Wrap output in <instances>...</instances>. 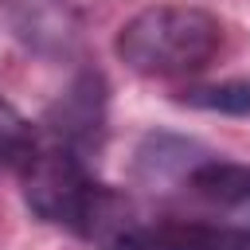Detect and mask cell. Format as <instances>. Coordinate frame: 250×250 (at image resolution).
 I'll list each match as a JSON object with an SVG mask.
<instances>
[{
  "instance_id": "obj_1",
  "label": "cell",
  "mask_w": 250,
  "mask_h": 250,
  "mask_svg": "<svg viewBox=\"0 0 250 250\" xmlns=\"http://www.w3.org/2000/svg\"><path fill=\"white\" fill-rule=\"evenodd\" d=\"M223 47V23L195 4H152L121 23L113 51L145 78H180L203 70Z\"/></svg>"
},
{
  "instance_id": "obj_2",
  "label": "cell",
  "mask_w": 250,
  "mask_h": 250,
  "mask_svg": "<svg viewBox=\"0 0 250 250\" xmlns=\"http://www.w3.org/2000/svg\"><path fill=\"white\" fill-rule=\"evenodd\" d=\"M94 191L98 184L70 145L55 141L51 148H35L23 164V199L43 223H59L78 234Z\"/></svg>"
},
{
  "instance_id": "obj_3",
  "label": "cell",
  "mask_w": 250,
  "mask_h": 250,
  "mask_svg": "<svg viewBox=\"0 0 250 250\" xmlns=\"http://www.w3.org/2000/svg\"><path fill=\"white\" fill-rule=\"evenodd\" d=\"M8 27L39 55H66L82 39V12L66 0H4Z\"/></svg>"
},
{
  "instance_id": "obj_4",
  "label": "cell",
  "mask_w": 250,
  "mask_h": 250,
  "mask_svg": "<svg viewBox=\"0 0 250 250\" xmlns=\"http://www.w3.org/2000/svg\"><path fill=\"white\" fill-rule=\"evenodd\" d=\"M47 125L59 145H70L74 152L90 148L105 133V82L98 74L74 78V86L51 105Z\"/></svg>"
},
{
  "instance_id": "obj_5",
  "label": "cell",
  "mask_w": 250,
  "mask_h": 250,
  "mask_svg": "<svg viewBox=\"0 0 250 250\" xmlns=\"http://www.w3.org/2000/svg\"><path fill=\"white\" fill-rule=\"evenodd\" d=\"M191 191L207 203L230 207V211H250V164H230V160H203L188 176Z\"/></svg>"
},
{
  "instance_id": "obj_6",
  "label": "cell",
  "mask_w": 250,
  "mask_h": 250,
  "mask_svg": "<svg viewBox=\"0 0 250 250\" xmlns=\"http://www.w3.org/2000/svg\"><path fill=\"white\" fill-rule=\"evenodd\" d=\"M35 148L39 145H35L31 121L0 94V168H23Z\"/></svg>"
},
{
  "instance_id": "obj_7",
  "label": "cell",
  "mask_w": 250,
  "mask_h": 250,
  "mask_svg": "<svg viewBox=\"0 0 250 250\" xmlns=\"http://www.w3.org/2000/svg\"><path fill=\"white\" fill-rule=\"evenodd\" d=\"M184 102L195 105V109L227 113V117H250V74L227 78V82H215V86H203V90H188Z\"/></svg>"
},
{
  "instance_id": "obj_8",
  "label": "cell",
  "mask_w": 250,
  "mask_h": 250,
  "mask_svg": "<svg viewBox=\"0 0 250 250\" xmlns=\"http://www.w3.org/2000/svg\"><path fill=\"white\" fill-rule=\"evenodd\" d=\"M164 250H250V230H223V227H184L172 223Z\"/></svg>"
}]
</instances>
